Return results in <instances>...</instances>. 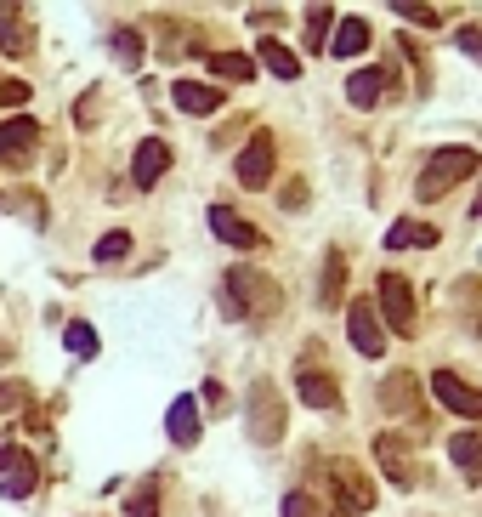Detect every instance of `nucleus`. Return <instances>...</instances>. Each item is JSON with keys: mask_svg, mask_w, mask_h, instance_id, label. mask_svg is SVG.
<instances>
[{"mask_svg": "<svg viewBox=\"0 0 482 517\" xmlns=\"http://www.w3.org/2000/svg\"><path fill=\"white\" fill-rule=\"evenodd\" d=\"M392 12L403 23H420V29H437V23H443V12H431V6H409V0H397Z\"/></svg>", "mask_w": 482, "mask_h": 517, "instance_id": "31", "label": "nucleus"}, {"mask_svg": "<svg viewBox=\"0 0 482 517\" xmlns=\"http://www.w3.org/2000/svg\"><path fill=\"white\" fill-rule=\"evenodd\" d=\"M284 517H324V512H318V500H312L307 489H290V495H284Z\"/></svg>", "mask_w": 482, "mask_h": 517, "instance_id": "32", "label": "nucleus"}, {"mask_svg": "<svg viewBox=\"0 0 482 517\" xmlns=\"http://www.w3.org/2000/svg\"><path fill=\"white\" fill-rule=\"evenodd\" d=\"M222 307L227 319H267V313H278V285L256 268H227Z\"/></svg>", "mask_w": 482, "mask_h": 517, "instance_id": "1", "label": "nucleus"}, {"mask_svg": "<svg viewBox=\"0 0 482 517\" xmlns=\"http://www.w3.org/2000/svg\"><path fill=\"white\" fill-rule=\"evenodd\" d=\"M35 483H40L35 455H29V449L0 444V495H6V500H29V495H35Z\"/></svg>", "mask_w": 482, "mask_h": 517, "instance_id": "5", "label": "nucleus"}, {"mask_svg": "<svg viewBox=\"0 0 482 517\" xmlns=\"http://www.w3.org/2000/svg\"><path fill=\"white\" fill-rule=\"evenodd\" d=\"M165 432H171V444H199V404L193 398H176L171 415H165Z\"/></svg>", "mask_w": 482, "mask_h": 517, "instance_id": "20", "label": "nucleus"}, {"mask_svg": "<svg viewBox=\"0 0 482 517\" xmlns=\"http://www.w3.org/2000/svg\"><path fill=\"white\" fill-rule=\"evenodd\" d=\"M74 120H80V125H91V120H97V91H91V97H80V108H74Z\"/></svg>", "mask_w": 482, "mask_h": 517, "instance_id": "37", "label": "nucleus"}, {"mask_svg": "<svg viewBox=\"0 0 482 517\" xmlns=\"http://www.w3.org/2000/svg\"><path fill=\"white\" fill-rule=\"evenodd\" d=\"M386 91H392V74H386V69H358L352 80H346V103H352V108H375Z\"/></svg>", "mask_w": 482, "mask_h": 517, "instance_id": "16", "label": "nucleus"}, {"mask_svg": "<svg viewBox=\"0 0 482 517\" xmlns=\"http://www.w3.org/2000/svg\"><path fill=\"white\" fill-rule=\"evenodd\" d=\"M29 404H35V393L23 381H0V415H23Z\"/></svg>", "mask_w": 482, "mask_h": 517, "instance_id": "28", "label": "nucleus"}, {"mask_svg": "<svg viewBox=\"0 0 482 517\" xmlns=\"http://www.w3.org/2000/svg\"><path fill=\"white\" fill-rule=\"evenodd\" d=\"M295 393H301V404H307V410H324V415L341 410V387H335V381H329L324 370H301Z\"/></svg>", "mask_w": 482, "mask_h": 517, "instance_id": "13", "label": "nucleus"}, {"mask_svg": "<svg viewBox=\"0 0 482 517\" xmlns=\"http://www.w3.org/2000/svg\"><path fill=\"white\" fill-rule=\"evenodd\" d=\"M363 46H369V23H363V18H341V23H335V35H329V52H335V57H358Z\"/></svg>", "mask_w": 482, "mask_h": 517, "instance_id": "21", "label": "nucleus"}, {"mask_svg": "<svg viewBox=\"0 0 482 517\" xmlns=\"http://www.w3.org/2000/svg\"><path fill=\"white\" fill-rule=\"evenodd\" d=\"M210 74H216V80H250L256 63H250L244 52H216V57H210Z\"/></svg>", "mask_w": 482, "mask_h": 517, "instance_id": "25", "label": "nucleus"}, {"mask_svg": "<svg viewBox=\"0 0 482 517\" xmlns=\"http://www.w3.org/2000/svg\"><path fill=\"white\" fill-rule=\"evenodd\" d=\"M448 455H454V466H460L465 483H482V432H454Z\"/></svg>", "mask_w": 482, "mask_h": 517, "instance_id": "18", "label": "nucleus"}, {"mask_svg": "<svg viewBox=\"0 0 482 517\" xmlns=\"http://www.w3.org/2000/svg\"><path fill=\"white\" fill-rule=\"evenodd\" d=\"M460 177H477V154H471V148H437V154L426 160V171H420V182H414V194L443 199Z\"/></svg>", "mask_w": 482, "mask_h": 517, "instance_id": "2", "label": "nucleus"}, {"mask_svg": "<svg viewBox=\"0 0 482 517\" xmlns=\"http://www.w3.org/2000/svg\"><path fill=\"white\" fill-rule=\"evenodd\" d=\"M380 330L392 324L397 336H414V290L403 273H380Z\"/></svg>", "mask_w": 482, "mask_h": 517, "instance_id": "4", "label": "nucleus"}, {"mask_svg": "<svg viewBox=\"0 0 482 517\" xmlns=\"http://www.w3.org/2000/svg\"><path fill=\"white\" fill-rule=\"evenodd\" d=\"M114 63H120V69H137L142 63V35L137 29H114Z\"/></svg>", "mask_w": 482, "mask_h": 517, "instance_id": "26", "label": "nucleus"}, {"mask_svg": "<svg viewBox=\"0 0 482 517\" xmlns=\"http://www.w3.org/2000/svg\"><path fill=\"white\" fill-rule=\"evenodd\" d=\"M256 52H261V63H267L278 80H295V74H301V57H295L290 46H278V40H261Z\"/></svg>", "mask_w": 482, "mask_h": 517, "instance_id": "24", "label": "nucleus"}, {"mask_svg": "<svg viewBox=\"0 0 482 517\" xmlns=\"http://www.w3.org/2000/svg\"><path fill=\"white\" fill-rule=\"evenodd\" d=\"M278 205H284V211H301V205H307V182H284Z\"/></svg>", "mask_w": 482, "mask_h": 517, "instance_id": "36", "label": "nucleus"}, {"mask_svg": "<svg viewBox=\"0 0 482 517\" xmlns=\"http://www.w3.org/2000/svg\"><path fill=\"white\" fill-rule=\"evenodd\" d=\"M40 137V125L35 120H6L0 125V160H12V154H29Z\"/></svg>", "mask_w": 482, "mask_h": 517, "instance_id": "22", "label": "nucleus"}, {"mask_svg": "<svg viewBox=\"0 0 482 517\" xmlns=\"http://www.w3.org/2000/svg\"><path fill=\"white\" fill-rule=\"evenodd\" d=\"M63 341H69V353H74V358H97V330H91V324L74 319L69 330H63Z\"/></svg>", "mask_w": 482, "mask_h": 517, "instance_id": "27", "label": "nucleus"}, {"mask_svg": "<svg viewBox=\"0 0 482 517\" xmlns=\"http://www.w3.org/2000/svg\"><path fill=\"white\" fill-rule=\"evenodd\" d=\"M329 489H335V500L346 512H369L375 506V483L363 478L358 461H329Z\"/></svg>", "mask_w": 482, "mask_h": 517, "instance_id": "6", "label": "nucleus"}, {"mask_svg": "<svg viewBox=\"0 0 482 517\" xmlns=\"http://www.w3.org/2000/svg\"><path fill=\"white\" fill-rule=\"evenodd\" d=\"M437 239H443V233L431 228V222H397V228L386 233V245H392V250H403V245H420V250H431Z\"/></svg>", "mask_w": 482, "mask_h": 517, "instance_id": "23", "label": "nucleus"}, {"mask_svg": "<svg viewBox=\"0 0 482 517\" xmlns=\"http://www.w3.org/2000/svg\"><path fill=\"white\" fill-rule=\"evenodd\" d=\"M0 52L6 57L29 52V23H23V12L12 6V0H0Z\"/></svg>", "mask_w": 482, "mask_h": 517, "instance_id": "19", "label": "nucleus"}, {"mask_svg": "<svg viewBox=\"0 0 482 517\" xmlns=\"http://www.w3.org/2000/svg\"><path fill=\"white\" fill-rule=\"evenodd\" d=\"M341 302H346V256L329 250L324 273H318V307H341Z\"/></svg>", "mask_w": 482, "mask_h": 517, "instance_id": "17", "label": "nucleus"}, {"mask_svg": "<svg viewBox=\"0 0 482 517\" xmlns=\"http://www.w3.org/2000/svg\"><path fill=\"white\" fill-rule=\"evenodd\" d=\"M431 393H437V404L454 415H465V421H482V393L471 387V381H460L454 370H437L431 375Z\"/></svg>", "mask_w": 482, "mask_h": 517, "instance_id": "8", "label": "nucleus"}, {"mask_svg": "<svg viewBox=\"0 0 482 517\" xmlns=\"http://www.w3.org/2000/svg\"><path fill=\"white\" fill-rule=\"evenodd\" d=\"M210 228H216V239H227V245L239 250H261V233L244 222L239 211H227V205H210Z\"/></svg>", "mask_w": 482, "mask_h": 517, "instance_id": "15", "label": "nucleus"}, {"mask_svg": "<svg viewBox=\"0 0 482 517\" xmlns=\"http://www.w3.org/2000/svg\"><path fill=\"white\" fill-rule=\"evenodd\" d=\"M329 29H335V12H329V6H312V12H307V46H312V52L329 40Z\"/></svg>", "mask_w": 482, "mask_h": 517, "instance_id": "29", "label": "nucleus"}, {"mask_svg": "<svg viewBox=\"0 0 482 517\" xmlns=\"http://www.w3.org/2000/svg\"><path fill=\"white\" fill-rule=\"evenodd\" d=\"M346 336L363 358H380L386 353V330H380V313L375 302H346Z\"/></svg>", "mask_w": 482, "mask_h": 517, "instance_id": "7", "label": "nucleus"}, {"mask_svg": "<svg viewBox=\"0 0 482 517\" xmlns=\"http://www.w3.org/2000/svg\"><path fill=\"white\" fill-rule=\"evenodd\" d=\"M454 46H460L465 57H477V63H482V29H454Z\"/></svg>", "mask_w": 482, "mask_h": 517, "instance_id": "34", "label": "nucleus"}, {"mask_svg": "<svg viewBox=\"0 0 482 517\" xmlns=\"http://www.w3.org/2000/svg\"><path fill=\"white\" fill-rule=\"evenodd\" d=\"M380 404H386V415H420V381L409 370H392L380 381Z\"/></svg>", "mask_w": 482, "mask_h": 517, "instance_id": "12", "label": "nucleus"}, {"mask_svg": "<svg viewBox=\"0 0 482 517\" xmlns=\"http://www.w3.org/2000/svg\"><path fill=\"white\" fill-rule=\"evenodd\" d=\"M244 421H250V438H256L261 449H273L278 438H284V398H278V387L267 375L250 381V410H244Z\"/></svg>", "mask_w": 482, "mask_h": 517, "instance_id": "3", "label": "nucleus"}, {"mask_svg": "<svg viewBox=\"0 0 482 517\" xmlns=\"http://www.w3.org/2000/svg\"><path fill=\"white\" fill-rule=\"evenodd\" d=\"M233 171H239L244 188H267V182H273V131H256V137L239 148V165H233Z\"/></svg>", "mask_w": 482, "mask_h": 517, "instance_id": "9", "label": "nucleus"}, {"mask_svg": "<svg viewBox=\"0 0 482 517\" xmlns=\"http://www.w3.org/2000/svg\"><path fill=\"white\" fill-rule=\"evenodd\" d=\"M375 461H380V472H386V483H392V489H414L409 444H403L397 432H380V438H375Z\"/></svg>", "mask_w": 482, "mask_h": 517, "instance_id": "10", "label": "nucleus"}, {"mask_svg": "<svg viewBox=\"0 0 482 517\" xmlns=\"http://www.w3.org/2000/svg\"><path fill=\"white\" fill-rule=\"evenodd\" d=\"M125 250H131V233H103V239H97V250H91V256H97V262H120Z\"/></svg>", "mask_w": 482, "mask_h": 517, "instance_id": "30", "label": "nucleus"}, {"mask_svg": "<svg viewBox=\"0 0 482 517\" xmlns=\"http://www.w3.org/2000/svg\"><path fill=\"white\" fill-rule=\"evenodd\" d=\"M171 97H176V108H182V114H216V108L227 103V91L205 86V80H176Z\"/></svg>", "mask_w": 482, "mask_h": 517, "instance_id": "14", "label": "nucleus"}, {"mask_svg": "<svg viewBox=\"0 0 482 517\" xmlns=\"http://www.w3.org/2000/svg\"><path fill=\"white\" fill-rule=\"evenodd\" d=\"M125 517H159V495H154V483L131 495V506H125Z\"/></svg>", "mask_w": 482, "mask_h": 517, "instance_id": "33", "label": "nucleus"}, {"mask_svg": "<svg viewBox=\"0 0 482 517\" xmlns=\"http://www.w3.org/2000/svg\"><path fill=\"white\" fill-rule=\"evenodd\" d=\"M0 103L23 108V103H29V80H0Z\"/></svg>", "mask_w": 482, "mask_h": 517, "instance_id": "35", "label": "nucleus"}, {"mask_svg": "<svg viewBox=\"0 0 482 517\" xmlns=\"http://www.w3.org/2000/svg\"><path fill=\"white\" fill-rule=\"evenodd\" d=\"M165 171H171V143H165V137H142L137 165H131V182H137V188H154Z\"/></svg>", "mask_w": 482, "mask_h": 517, "instance_id": "11", "label": "nucleus"}, {"mask_svg": "<svg viewBox=\"0 0 482 517\" xmlns=\"http://www.w3.org/2000/svg\"><path fill=\"white\" fill-rule=\"evenodd\" d=\"M471 216H482V188H477V199H471Z\"/></svg>", "mask_w": 482, "mask_h": 517, "instance_id": "38", "label": "nucleus"}]
</instances>
